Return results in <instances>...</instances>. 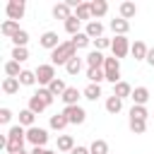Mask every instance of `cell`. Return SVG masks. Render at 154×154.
<instances>
[{
    "mask_svg": "<svg viewBox=\"0 0 154 154\" xmlns=\"http://www.w3.org/2000/svg\"><path fill=\"white\" fill-rule=\"evenodd\" d=\"M24 142H26V132L22 125H12L10 132H7V142H5V149L10 154H19L24 152Z\"/></svg>",
    "mask_w": 154,
    "mask_h": 154,
    "instance_id": "1",
    "label": "cell"
},
{
    "mask_svg": "<svg viewBox=\"0 0 154 154\" xmlns=\"http://www.w3.org/2000/svg\"><path fill=\"white\" fill-rule=\"evenodd\" d=\"M75 55H77V48H75L72 41H63L55 51H51V60H53V65H67Z\"/></svg>",
    "mask_w": 154,
    "mask_h": 154,
    "instance_id": "2",
    "label": "cell"
},
{
    "mask_svg": "<svg viewBox=\"0 0 154 154\" xmlns=\"http://www.w3.org/2000/svg\"><path fill=\"white\" fill-rule=\"evenodd\" d=\"M103 72H106V79L116 87V84L120 82V63H118V58H106V63H103Z\"/></svg>",
    "mask_w": 154,
    "mask_h": 154,
    "instance_id": "3",
    "label": "cell"
},
{
    "mask_svg": "<svg viewBox=\"0 0 154 154\" xmlns=\"http://www.w3.org/2000/svg\"><path fill=\"white\" fill-rule=\"evenodd\" d=\"M34 72H36V82H38V84H43V87H48V84L55 79V67H53V63L38 65Z\"/></svg>",
    "mask_w": 154,
    "mask_h": 154,
    "instance_id": "4",
    "label": "cell"
},
{
    "mask_svg": "<svg viewBox=\"0 0 154 154\" xmlns=\"http://www.w3.org/2000/svg\"><path fill=\"white\" fill-rule=\"evenodd\" d=\"M63 116H65L72 125H79V123H84L87 111H84L82 106H65V108H63Z\"/></svg>",
    "mask_w": 154,
    "mask_h": 154,
    "instance_id": "5",
    "label": "cell"
},
{
    "mask_svg": "<svg viewBox=\"0 0 154 154\" xmlns=\"http://www.w3.org/2000/svg\"><path fill=\"white\" fill-rule=\"evenodd\" d=\"M26 142H31L34 147H43L46 142H48V132L43 130V128H29L26 130Z\"/></svg>",
    "mask_w": 154,
    "mask_h": 154,
    "instance_id": "6",
    "label": "cell"
},
{
    "mask_svg": "<svg viewBox=\"0 0 154 154\" xmlns=\"http://www.w3.org/2000/svg\"><path fill=\"white\" fill-rule=\"evenodd\" d=\"M24 12H26L24 0H10V2H7V17H10L12 22H19V19L24 17Z\"/></svg>",
    "mask_w": 154,
    "mask_h": 154,
    "instance_id": "7",
    "label": "cell"
},
{
    "mask_svg": "<svg viewBox=\"0 0 154 154\" xmlns=\"http://www.w3.org/2000/svg\"><path fill=\"white\" fill-rule=\"evenodd\" d=\"M111 51H113V58H125L128 51H130V43L125 36H116L113 43H111Z\"/></svg>",
    "mask_w": 154,
    "mask_h": 154,
    "instance_id": "8",
    "label": "cell"
},
{
    "mask_svg": "<svg viewBox=\"0 0 154 154\" xmlns=\"http://www.w3.org/2000/svg\"><path fill=\"white\" fill-rule=\"evenodd\" d=\"M72 7H70V2H58L55 7H53V17L55 19H63V22H67L70 17H72V12H70Z\"/></svg>",
    "mask_w": 154,
    "mask_h": 154,
    "instance_id": "9",
    "label": "cell"
},
{
    "mask_svg": "<svg viewBox=\"0 0 154 154\" xmlns=\"http://www.w3.org/2000/svg\"><path fill=\"white\" fill-rule=\"evenodd\" d=\"M91 41H96V38H101L103 36V26H101V22L99 19H91L89 24H87V31H84Z\"/></svg>",
    "mask_w": 154,
    "mask_h": 154,
    "instance_id": "10",
    "label": "cell"
},
{
    "mask_svg": "<svg viewBox=\"0 0 154 154\" xmlns=\"http://www.w3.org/2000/svg\"><path fill=\"white\" fill-rule=\"evenodd\" d=\"M60 43H63V41H58V34H55V31H46V34L41 36V46L48 48V51H55Z\"/></svg>",
    "mask_w": 154,
    "mask_h": 154,
    "instance_id": "11",
    "label": "cell"
},
{
    "mask_svg": "<svg viewBox=\"0 0 154 154\" xmlns=\"http://www.w3.org/2000/svg\"><path fill=\"white\" fill-rule=\"evenodd\" d=\"M130 99L135 101V106H144V103L149 101V89H147V87H135Z\"/></svg>",
    "mask_w": 154,
    "mask_h": 154,
    "instance_id": "12",
    "label": "cell"
},
{
    "mask_svg": "<svg viewBox=\"0 0 154 154\" xmlns=\"http://www.w3.org/2000/svg\"><path fill=\"white\" fill-rule=\"evenodd\" d=\"M111 29H113V34H116V36H125V34H128V29H130V22H128V19H123V17L111 19Z\"/></svg>",
    "mask_w": 154,
    "mask_h": 154,
    "instance_id": "13",
    "label": "cell"
},
{
    "mask_svg": "<svg viewBox=\"0 0 154 154\" xmlns=\"http://www.w3.org/2000/svg\"><path fill=\"white\" fill-rule=\"evenodd\" d=\"M130 53L135 55V60H147L149 48H147V43H144V41H135V43L130 46Z\"/></svg>",
    "mask_w": 154,
    "mask_h": 154,
    "instance_id": "14",
    "label": "cell"
},
{
    "mask_svg": "<svg viewBox=\"0 0 154 154\" xmlns=\"http://www.w3.org/2000/svg\"><path fill=\"white\" fill-rule=\"evenodd\" d=\"M0 31H2V36H17L22 29H19V22H12V19H7V22H2V26H0Z\"/></svg>",
    "mask_w": 154,
    "mask_h": 154,
    "instance_id": "15",
    "label": "cell"
},
{
    "mask_svg": "<svg viewBox=\"0 0 154 154\" xmlns=\"http://www.w3.org/2000/svg\"><path fill=\"white\" fill-rule=\"evenodd\" d=\"M118 12H120V17H123V19H128V22H130V19L137 14V7H135V2H120Z\"/></svg>",
    "mask_w": 154,
    "mask_h": 154,
    "instance_id": "16",
    "label": "cell"
},
{
    "mask_svg": "<svg viewBox=\"0 0 154 154\" xmlns=\"http://www.w3.org/2000/svg\"><path fill=\"white\" fill-rule=\"evenodd\" d=\"M89 5H91V17H103V14L108 12V5H106V0H91Z\"/></svg>",
    "mask_w": 154,
    "mask_h": 154,
    "instance_id": "17",
    "label": "cell"
},
{
    "mask_svg": "<svg viewBox=\"0 0 154 154\" xmlns=\"http://www.w3.org/2000/svg\"><path fill=\"white\" fill-rule=\"evenodd\" d=\"M103 63H106V58L101 55V51H91L87 55V65L89 67H103Z\"/></svg>",
    "mask_w": 154,
    "mask_h": 154,
    "instance_id": "18",
    "label": "cell"
},
{
    "mask_svg": "<svg viewBox=\"0 0 154 154\" xmlns=\"http://www.w3.org/2000/svg\"><path fill=\"white\" fill-rule=\"evenodd\" d=\"M87 79H89L91 84H99L101 79H106V72H103V67H89V70H87Z\"/></svg>",
    "mask_w": 154,
    "mask_h": 154,
    "instance_id": "19",
    "label": "cell"
},
{
    "mask_svg": "<svg viewBox=\"0 0 154 154\" xmlns=\"http://www.w3.org/2000/svg\"><path fill=\"white\" fill-rule=\"evenodd\" d=\"M2 91L5 94H17L19 91V79L17 77H5L2 79Z\"/></svg>",
    "mask_w": 154,
    "mask_h": 154,
    "instance_id": "20",
    "label": "cell"
},
{
    "mask_svg": "<svg viewBox=\"0 0 154 154\" xmlns=\"http://www.w3.org/2000/svg\"><path fill=\"white\" fill-rule=\"evenodd\" d=\"M113 96H118V99H125V96H132V87H130L128 82H118V84L113 87Z\"/></svg>",
    "mask_w": 154,
    "mask_h": 154,
    "instance_id": "21",
    "label": "cell"
},
{
    "mask_svg": "<svg viewBox=\"0 0 154 154\" xmlns=\"http://www.w3.org/2000/svg\"><path fill=\"white\" fill-rule=\"evenodd\" d=\"M60 99L65 101V106H77V99H79V91H77L75 87H67V89H65V94H63Z\"/></svg>",
    "mask_w": 154,
    "mask_h": 154,
    "instance_id": "22",
    "label": "cell"
},
{
    "mask_svg": "<svg viewBox=\"0 0 154 154\" xmlns=\"http://www.w3.org/2000/svg\"><path fill=\"white\" fill-rule=\"evenodd\" d=\"M120 108H123V99H118V96H108L106 99V111L108 113H120Z\"/></svg>",
    "mask_w": 154,
    "mask_h": 154,
    "instance_id": "23",
    "label": "cell"
},
{
    "mask_svg": "<svg viewBox=\"0 0 154 154\" xmlns=\"http://www.w3.org/2000/svg\"><path fill=\"white\" fill-rule=\"evenodd\" d=\"M128 125H130V132L132 135H142L147 130V120H140V118H130Z\"/></svg>",
    "mask_w": 154,
    "mask_h": 154,
    "instance_id": "24",
    "label": "cell"
},
{
    "mask_svg": "<svg viewBox=\"0 0 154 154\" xmlns=\"http://www.w3.org/2000/svg\"><path fill=\"white\" fill-rule=\"evenodd\" d=\"M65 89H67V87H65V82H63V79H58V77L48 84V91H51L53 96H63V94H65Z\"/></svg>",
    "mask_w": 154,
    "mask_h": 154,
    "instance_id": "25",
    "label": "cell"
},
{
    "mask_svg": "<svg viewBox=\"0 0 154 154\" xmlns=\"http://www.w3.org/2000/svg\"><path fill=\"white\" fill-rule=\"evenodd\" d=\"M99 96H101V84H91V82H89V84L84 87V99H91V101H96Z\"/></svg>",
    "mask_w": 154,
    "mask_h": 154,
    "instance_id": "26",
    "label": "cell"
},
{
    "mask_svg": "<svg viewBox=\"0 0 154 154\" xmlns=\"http://www.w3.org/2000/svg\"><path fill=\"white\" fill-rule=\"evenodd\" d=\"M43 108H48V106H46V101H43L38 94H34V96L29 99V111H34V113H41Z\"/></svg>",
    "mask_w": 154,
    "mask_h": 154,
    "instance_id": "27",
    "label": "cell"
},
{
    "mask_svg": "<svg viewBox=\"0 0 154 154\" xmlns=\"http://www.w3.org/2000/svg\"><path fill=\"white\" fill-rule=\"evenodd\" d=\"M58 149H60V152H72V149H75V140H72L70 135H60V137H58Z\"/></svg>",
    "mask_w": 154,
    "mask_h": 154,
    "instance_id": "28",
    "label": "cell"
},
{
    "mask_svg": "<svg viewBox=\"0 0 154 154\" xmlns=\"http://www.w3.org/2000/svg\"><path fill=\"white\" fill-rule=\"evenodd\" d=\"M34 118H36V113H34V111H29V108H24V111L19 113V125L34 128Z\"/></svg>",
    "mask_w": 154,
    "mask_h": 154,
    "instance_id": "29",
    "label": "cell"
},
{
    "mask_svg": "<svg viewBox=\"0 0 154 154\" xmlns=\"http://www.w3.org/2000/svg\"><path fill=\"white\" fill-rule=\"evenodd\" d=\"M91 154H108V142L106 140H94L91 147H89Z\"/></svg>",
    "mask_w": 154,
    "mask_h": 154,
    "instance_id": "30",
    "label": "cell"
},
{
    "mask_svg": "<svg viewBox=\"0 0 154 154\" xmlns=\"http://www.w3.org/2000/svg\"><path fill=\"white\" fill-rule=\"evenodd\" d=\"M77 19H91V5L89 2H79L77 5Z\"/></svg>",
    "mask_w": 154,
    "mask_h": 154,
    "instance_id": "31",
    "label": "cell"
},
{
    "mask_svg": "<svg viewBox=\"0 0 154 154\" xmlns=\"http://www.w3.org/2000/svg\"><path fill=\"white\" fill-rule=\"evenodd\" d=\"M29 58V51H26V46H14L12 48V60H17V63H24Z\"/></svg>",
    "mask_w": 154,
    "mask_h": 154,
    "instance_id": "32",
    "label": "cell"
},
{
    "mask_svg": "<svg viewBox=\"0 0 154 154\" xmlns=\"http://www.w3.org/2000/svg\"><path fill=\"white\" fill-rule=\"evenodd\" d=\"M67 123H70V120H67L63 113H55V116H51V128H53V130H63Z\"/></svg>",
    "mask_w": 154,
    "mask_h": 154,
    "instance_id": "33",
    "label": "cell"
},
{
    "mask_svg": "<svg viewBox=\"0 0 154 154\" xmlns=\"http://www.w3.org/2000/svg\"><path fill=\"white\" fill-rule=\"evenodd\" d=\"M79 24H82V22H79L77 17H70V19L65 22V31L72 34V36H77V34H79Z\"/></svg>",
    "mask_w": 154,
    "mask_h": 154,
    "instance_id": "34",
    "label": "cell"
},
{
    "mask_svg": "<svg viewBox=\"0 0 154 154\" xmlns=\"http://www.w3.org/2000/svg\"><path fill=\"white\" fill-rule=\"evenodd\" d=\"M5 72H7V77H19V75H22L19 63H17V60H7V63H5Z\"/></svg>",
    "mask_w": 154,
    "mask_h": 154,
    "instance_id": "35",
    "label": "cell"
},
{
    "mask_svg": "<svg viewBox=\"0 0 154 154\" xmlns=\"http://www.w3.org/2000/svg\"><path fill=\"white\" fill-rule=\"evenodd\" d=\"M70 41L75 43V48H84V46H89V43H91V38H89L87 34H82V31H79L77 36H72Z\"/></svg>",
    "mask_w": 154,
    "mask_h": 154,
    "instance_id": "36",
    "label": "cell"
},
{
    "mask_svg": "<svg viewBox=\"0 0 154 154\" xmlns=\"http://www.w3.org/2000/svg\"><path fill=\"white\" fill-rule=\"evenodd\" d=\"M65 70H67L70 75H79V70H82V58H77V55H75V58L65 65Z\"/></svg>",
    "mask_w": 154,
    "mask_h": 154,
    "instance_id": "37",
    "label": "cell"
},
{
    "mask_svg": "<svg viewBox=\"0 0 154 154\" xmlns=\"http://www.w3.org/2000/svg\"><path fill=\"white\" fill-rule=\"evenodd\" d=\"M17 79H19V84H36V72H31V70H22V75H19Z\"/></svg>",
    "mask_w": 154,
    "mask_h": 154,
    "instance_id": "38",
    "label": "cell"
},
{
    "mask_svg": "<svg viewBox=\"0 0 154 154\" xmlns=\"http://www.w3.org/2000/svg\"><path fill=\"white\" fill-rule=\"evenodd\" d=\"M147 116H149V113H147V108H144V106H132V108H130V118L147 120Z\"/></svg>",
    "mask_w": 154,
    "mask_h": 154,
    "instance_id": "39",
    "label": "cell"
},
{
    "mask_svg": "<svg viewBox=\"0 0 154 154\" xmlns=\"http://www.w3.org/2000/svg\"><path fill=\"white\" fill-rule=\"evenodd\" d=\"M36 94H38V96H41V99L46 101V106H51V103H53V99H55V96H53V94L48 91V87H41V89L36 91Z\"/></svg>",
    "mask_w": 154,
    "mask_h": 154,
    "instance_id": "40",
    "label": "cell"
},
{
    "mask_svg": "<svg viewBox=\"0 0 154 154\" xmlns=\"http://www.w3.org/2000/svg\"><path fill=\"white\" fill-rule=\"evenodd\" d=\"M12 41H14V46H26V41H29V34L22 29V31H19V34H17Z\"/></svg>",
    "mask_w": 154,
    "mask_h": 154,
    "instance_id": "41",
    "label": "cell"
},
{
    "mask_svg": "<svg viewBox=\"0 0 154 154\" xmlns=\"http://www.w3.org/2000/svg\"><path fill=\"white\" fill-rule=\"evenodd\" d=\"M111 43H113V41H111V38H103V36L94 41V46H96V51H103V48H108Z\"/></svg>",
    "mask_w": 154,
    "mask_h": 154,
    "instance_id": "42",
    "label": "cell"
},
{
    "mask_svg": "<svg viewBox=\"0 0 154 154\" xmlns=\"http://www.w3.org/2000/svg\"><path fill=\"white\" fill-rule=\"evenodd\" d=\"M10 118H12L10 108H0V123H2V125H7V123H10Z\"/></svg>",
    "mask_w": 154,
    "mask_h": 154,
    "instance_id": "43",
    "label": "cell"
},
{
    "mask_svg": "<svg viewBox=\"0 0 154 154\" xmlns=\"http://www.w3.org/2000/svg\"><path fill=\"white\" fill-rule=\"evenodd\" d=\"M31 154H55V152H51V149H46V147H34Z\"/></svg>",
    "mask_w": 154,
    "mask_h": 154,
    "instance_id": "44",
    "label": "cell"
},
{
    "mask_svg": "<svg viewBox=\"0 0 154 154\" xmlns=\"http://www.w3.org/2000/svg\"><path fill=\"white\" fill-rule=\"evenodd\" d=\"M70 154H91V152H89V147H75Z\"/></svg>",
    "mask_w": 154,
    "mask_h": 154,
    "instance_id": "45",
    "label": "cell"
},
{
    "mask_svg": "<svg viewBox=\"0 0 154 154\" xmlns=\"http://www.w3.org/2000/svg\"><path fill=\"white\" fill-rule=\"evenodd\" d=\"M147 63L154 67V48H149V53H147Z\"/></svg>",
    "mask_w": 154,
    "mask_h": 154,
    "instance_id": "46",
    "label": "cell"
},
{
    "mask_svg": "<svg viewBox=\"0 0 154 154\" xmlns=\"http://www.w3.org/2000/svg\"><path fill=\"white\" fill-rule=\"evenodd\" d=\"M19 154H29V152H19Z\"/></svg>",
    "mask_w": 154,
    "mask_h": 154,
    "instance_id": "47",
    "label": "cell"
}]
</instances>
